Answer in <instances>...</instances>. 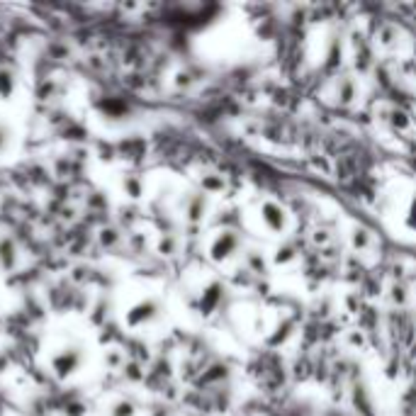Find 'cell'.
I'll return each mask as SVG.
<instances>
[{"label":"cell","mask_w":416,"mask_h":416,"mask_svg":"<svg viewBox=\"0 0 416 416\" xmlns=\"http://www.w3.org/2000/svg\"><path fill=\"white\" fill-rule=\"evenodd\" d=\"M8 142H10V129H8V124L0 122V154L5 151V147H8Z\"/></svg>","instance_id":"7"},{"label":"cell","mask_w":416,"mask_h":416,"mask_svg":"<svg viewBox=\"0 0 416 416\" xmlns=\"http://www.w3.org/2000/svg\"><path fill=\"white\" fill-rule=\"evenodd\" d=\"M242 237L234 229H222V232H214V239L209 244V258L214 263H227L237 253H242Z\"/></svg>","instance_id":"3"},{"label":"cell","mask_w":416,"mask_h":416,"mask_svg":"<svg viewBox=\"0 0 416 416\" xmlns=\"http://www.w3.org/2000/svg\"><path fill=\"white\" fill-rule=\"evenodd\" d=\"M334 103L341 107H350L360 100V81L355 76H339L334 81Z\"/></svg>","instance_id":"4"},{"label":"cell","mask_w":416,"mask_h":416,"mask_svg":"<svg viewBox=\"0 0 416 416\" xmlns=\"http://www.w3.org/2000/svg\"><path fill=\"white\" fill-rule=\"evenodd\" d=\"M348 242H350V248L358 251V253H365L370 246H373L375 237L373 232H370L368 227H363V224H353L348 232Z\"/></svg>","instance_id":"5"},{"label":"cell","mask_w":416,"mask_h":416,"mask_svg":"<svg viewBox=\"0 0 416 416\" xmlns=\"http://www.w3.org/2000/svg\"><path fill=\"white\" fill-rule=\"evenodd\" d=\"M253 219L255 224H258V229H263V234L278 237V239H283L285 234H288L290 224H292V217H290L288 207L273 198H263L255 202Z\"/></svg>","instance_id":"1"},{"label":"cell","mask_w":416,"mask_h":416,"mask_svg":"<svg viewBox=\"0 0 416 416\" xmlns=\"http://www.w3.org/2000/svg\"><path fill=\"white\" fill-rule=\"evenodd\" d=\"M389 214L394 217V229L404 237H416V185H407V190L394 195Z\"/></svg>","instance_id":"2"},{"label":"cell","mask_w":416,"mask_h":416,"mask_svg":"<svg viewBox=\"0 0 416 416\" xmlns=\"http://www.w3.org/2000/svg\"><path fill=\"white\" fill-rule=\"evenodd\" d=\"M156 312H158V307H156V302H144V304H139L137 309H134V314H132V324H147V322H151V319H156Z\"/></svg>","instance_id":"6"}]
</instances>
